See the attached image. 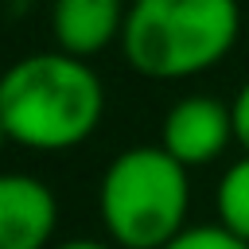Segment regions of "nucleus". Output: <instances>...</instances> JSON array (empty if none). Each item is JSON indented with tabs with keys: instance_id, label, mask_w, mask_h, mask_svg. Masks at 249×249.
I'll use <instances>...</instances> for the list:
<instances>
[{
	"instance_id": "9d476101",
	"label": "nucleus",
	"mask_w": 249,
	"mask_h": 249,
	"mask_svg": "<svg viewBox=\"0 0 249 249\" xmlns=\"http://www.w3.org/2000/svg\"><path fill=\"white\" fill-rule=\"evenodd\" d=\"M54 249H117V245L113 241H93V237H70V241L54 245Z\"/></svg>"
},
{
	"instance_id": "9b49d317",
	"label": "nucleus",
	"mask_w": 249,
	"mask_h": 249,
	"mask_svg": "<svg viewBox=\"0 0 249 249\" xmlns=\"http://www.w3.org/2000/svg\"><path fill=\"white\" fill-rule=\"evenodd\" d=\"M4 144H12V140H8V132H4V124H0V152H4Z\"/></svg>"
},
{
	"instance_id": "7ed1b4c3",
	"label": "nucleus",
	"mask_w": 249,
	"mask_h": 249,
	"mask_svg": "<svg viewBox=\"0 0 249 249\" xmlns=\"http://www.w3.org/2000/svg\"><path fill=\"white\" fill-rule=\"evenodd\" d=\"M191 183L160 144L124 148L97 183V214L117 249H163L187 230Z\"/></svg>"
},
{
	"instance_id": "39448f33",
	"label": "nucleus",
	"mask_w": 249,
	"mask_h": 249,
	"mask_svg": "<svg viewBox=\"0 0 249 249\" xmlns=\"http://www.w3.org/2000/svg\"><path fill=\"white\" fill-rule=\"evenodd\" d=\"M58 230L54 191L19 171H0V249H47Z\"/></svg>"
},
{
	"instance_id": "6e6552de",
	"label": "nucleus",
	"mask_w": 249,
	"mask_h": 249,
	"mask_svg": "<svg viewBox=\"0 0 249 249\" xmlns=\"http://www.w3.org/2000/svg\"><path fill=\"white\" fill-rule=\"evenodd\" d=\"M163 249H249V245L214 222V226H187V230H183L175 241H167Z\"/></svg>"
},
{
	"instance_id": "0eeeda50",
	"label": "nucleus",
	"mask_w": 249,
	"mask_h": 249,
	"mask_svg": "<svg viewBox=\"0 0 249 249\" xmlns=\"http://www.w3.org/2000/svg\"><path fill=\"white\" fill-rule=\"evenodd\" d=\"M214 206H218V226L249 245V156L226 167V175L218 179Z\"/></svg>"
},
{
	"instance_id": "423d86ee",
	"label": "nucleus",
	"mask_w": 249,
	"mask_h": 249,
	"mask_svg": "<svg viewBox=\"0 0 249 249\" xmlns=\"http://www.w3.org/2000/svg\"><path fill=\"white\" fill-rule=\"evenodd\" d=\"M124 0H54L51 4V39L54 51L74 58H93L124 35Z\"/></svg>"
},
{
	"instance_id": "1a4fd4ad",
	"label": "nucleus",
	"mask_w": 249,
	"mask_h": 249,
	"mask_svg": "<svg viewBox=\"0 0 249 249\" xmlns=\"http://www.w3.org/2000/svg\"><path fill=\"white\" fill-rule=\"evenodd\" d=\"M233 105V140L245 148V156H249V82L237 89V97L230 101Z\"/></svg>"
},
{
	"instance_id": "f257e3e1",
	"label": "nucleus",
	"mask_w": 249,
	"mask_h": 249,
	"mask_svg": "<svg viewBox=\"0 0 249 249\" xmlns=\"http://www.w3.org/2000/svg\"><path fill=\"white\" fill-rule=\"evenodd\" d=\"M105 117V86L86 58L39 51L0 74V124L12 144L66 152L86 144Z\"/></svg>"
},
{
	"instance_id": "20e7f679",
	"label": "nucleus",
	"mask_w": 249,
	"mask_h": 249,
	"mask_svg": "<svg viewBox=\"0 0 249 249\" xmlns=\"http://www.w3.org/2000/svg\"><path fill=\"white\" fill-rule=\"evenodd\" d=\"M230 144H237L233 140V105L214 93L179 97L160 124V148L183 167H202V163L218 160Z\"/></svg>"
},
{
	"instance_id": "f03ea898",
	"label": "nucleus",
	"mask_w": 249,
	"mask_h": 249,
	"mask_svg": "<svg viewBox=\"0 0 249 249\" xmlns=\"http://www.w3.org/2000/svg\"><path fill=\"white\" fill-rule=\"evenodd\" d=\"M237 35V0H132L121 51L136 74L179 82L218 66Z\"/></svg>"
}]
</instances>
